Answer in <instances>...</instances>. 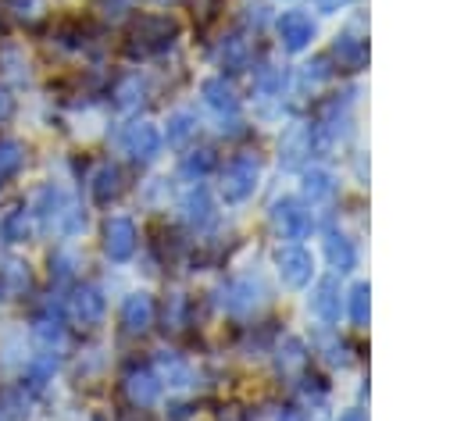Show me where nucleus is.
<instances>
[{
	"instance_id": "obj_15",
	"label": "nucleus",
	"mask_w": 457,
	"mask_h": 421,
	"mask_svg": "<svg viewBox=\"0 0 457 421\" xmlns=\"http://www.w3.org/2000/svg\"><path fill=\"white\" fill-rule=\"evenodd\" d=\"M125 392H129L132 403H150V400L157 396V382H154L150 371H132V375L125 378Z\"/></svg>"
},
{
	"instance_id": "obj_16",
	"label": "nucleus",
	"mask_w": 457,
	"mask_h": 421,
	"mask_svg": "<svg viewBox=\"0 0 457 421\" xmlns=\"http://www.w3.org/2000/svg\"><path fill=\"white\" fill-rule=\"evenodd\" d=\"M43 4H46V0H4L7 14L18 18V21H32V18H39V14H43Z\"/></svg>"
},
{
	"instance_id": "obj_11",
	"label": "nucleus",
	"mask_w": 457,
	"mask_h": 421,
	"mask_svg": "<svg viewBox=\"0 0 457 421\" xmlns=\"http://www.w3.org/2000/svg\"><path fill=\"white\" fill-rule=\"evenodd\" d=\"M89 193H93L96 203H111V200L121 193V175H118V168H114V164H100V168L93 171V178H89Z\"/></svg>"
},
{
	"instance_id": "obj_19",
	"label": "nucleus",
	"mask_w": 457,
	"mask_h": 421,
	"mask_svg": "<svg viewBox=\"0 0 457 421\" xmlns=\"http://www.w3.org/2000/svg\"><path fill=\"white\" fill-rule=\"evenodd\" d=\"M96 7H111L107 14H118V7H121V0H96Z\"/></svg>"
},
{
	"instance_id": "obj_4",
	"label": "nucleus",
	"mask_w": 457,
	"mask_h": 421,
	"mask_svg": "<svg viewBox=\"0 0 457 421\" xmlns=\"http://www.w3.org/2000/svg\"><path fill=\"white\" fill-rule=\"evenodd\" d=\"M136 250V225L129 218H107L104 221V253L111 260H129Z\"/></svg>"
},
{
	"instance_id": "obj_13",
	"label": "nucleus",
	"mask_w": 457,
	"mask_h": 421,
	"mask_svg": "<svg viewBox=\"0 0 457 421\" xmlns=\"http://www.w3.org/2000/svg\"><path fill=\"white\" fill-rule=\"evenodd\" d=\"M0 75H7V78H14V82H29V57H25V50L18 46V43H4L0 46Z\"/></svg>"
},
{
	"instance_id": "obj_12",
	"label": "nucleus",
	"mask_w": 457,
	"mask_h": 421,
	"mask_svg": "<svg viewBox=\"0 0 457 421\" xmlns=\"http://www.w3.org/2000/svg\"><path fill=\"white\" fill-rule=\"evenodd\" d=\"M157 128L154 125H132L129 128V136H125V146H129V153L136 157V161H150L154 153H157Z\"/></svg>"
},
{
	"instance_id": "obj_9",
	"label": "nucleus",
	"mask_w": 457,
	"mask_h": 421,
	"mask_svg": "<svg viewBox=\"0 0 457 421\" xmlns=\"http://www.w3.org/2000/svg\"><path fill=\"white\" fill-rule=\"evenodd\" d=\"M25 157H29V150H25V143L21 139H11V136H0V189L25 168Z\"/></svg>"
},
{
	"instance_id": "obj_6",
	"label": "nucleus",
	"mask_w": 457,
	"mask_h": 421,
	"mask_svg": "<svg viewBox=\"0 0 457 421\" xmlns=\"http://www.w3.org/2000/svg\"><path fill=\"white\" fill-rule=\"evenodd\" d=\"M253 178H257V164H253L250 157H236V161L225 168V182H221L225 200H243V196L253 189Z\"/></svg>"
},
{
	"instance_id": "obj_8",
	"label": "nucleus",
	"mask_w": 457,
	"mask_h": 421,
	"mask_svg": "<svg viewBox=\"0 0 457 421\" xmlns=\"http://www.w3.org/2000/svg\"><path fill=\"white\" fill-rule=\"evenodd\" d=\"M32 346L39 353H57L64 346V325L54 314H39L32 321Z\"/></svg>"
},
{
	"instance_id": "obj_10",
	"label": "nucleus",
	"mask_w": 457,
	"mask_h": 421,
	"mask_svg": "<svg viewBox=\"0 0 457 421\" xmlns=\"http://www.w3.org/2000/svg\"><path fill=\"white\" fill-rule=\"evenodd\" d=\"M150 318H154V303H150L146 293H132V296L121 303V325H125L129 332H143V328L150 325Z\"/></svg>"
},
{
	"instance_id": "obj_18",
	"label": "nucleus",
	"mask_w": 457,
	"mask_h": 421,
	"mask_svg": "<svg viewBox=\"0 0 457 421\" xmlns=\"http://www.w3.org/2000/svg\"><path fill=\"white\" fill-rule=\"evenodd\" d=\"M14 107H18V103H14V93H11L7 86H0V125L14 118Z\"/></svg>"
},
{
	"instance_id": "obj_1",
	"label": "nucleus",
	"mask_w": 457,
	"mask_h": 421,
	"mask_svg": "<svg viewBox=\"0 0 457 421\" xmlns=\"http://www.w3.org/2000/svg\"><path fill=\"white\" fill-rule=\"evenodd\" d=\"M104 310H107V300H104L100 285H93V282L79 285V289L71 293V300H68V318H71L79 328H96V325L104 321Z\"/></svg>"
},
{
	"instance_id": "obj_7",
	"label": "nucleus",
	"mask_w": 457,
	"mask_h": 421,
	"mask_svg": "<svg viewBox=\"0 0 457 421\" xmlns=\"http://www.w3.org/2000/svg\"><path fill=\"white\" fill-rule=\"evenodd\" d=\"M29 239H32V210L25 203H18L0 218V243L18 246V243H29Z\"/></svg>"
},
{
	"instance_id": "obj_3",
	"label": "nucleus",
	"mask_w": 457,
	"mask_h": 421,
	"mask_svg": "<svg viewBox=\"0 0 457 421\" xmlns=\"http://www.w3.org/2000/svg\"><path fill=\"white\" fill-rule=\"evenodd\" d=\"M29 293H32V268H29V260H18V257L0 260V300L11 303V300H25Z\"/></svg>"
},
{
	"instance_id": "obj_2",
	"label": "nucleus",
	"mask_w": 457,
	"mask_h": 421,
	"mask_svg": "<svg viewBox=\"0 0 457 421\" xmlns=\"http://www.w3.org/2000/svg\"><path fill=\"white\" fill-rule=\"evenodd\" d=\"M68 193L57 186V182H46V186H39V193H36V200H32V218L39 221V228H57V221H61V214L68 210Z\"/></svg>"
},
{
	"instance_id": "obj_14",
	"label": "nucleus",
	"mask_w": 457,
	"mask_h": 421,
	"mask_svg": "<svg viewBox=\"0 0 457 421\" xmlns=\"http://www.w3.org/2000/svg\"><path fill=\"white\" fill-rule=\"evenodd\" d=\"M82 264V257L71 250V246H57L54 253H50V278H57V282H68L71 275H75V268Z\"/></svg>"
},
{
	"instance_id": "obj_17",
	"label": "nucleus",
	"mask_w": 457,
	"mask_h": 421,
	"mask_svg": "<svg viewBox=\"0 0 457 421\" xmlns=\"http://www.w3.org/2000/svg\"><path fill=\"white\" fill-rule=\"evenodd\" d=\"M189 128H193V118H189V114H175V118H171V128H168V139H171V143H182V139L189 136Z\"/></svg>"
},
{
	"instance_id": "obj_5",
	"label": "nucleus",
	"mask_w": 457,
	"mask_h": 421,
	"mask_svg": "<svg viewBox=\"0 0 457 421\" xmlns=\"http://www.w3.org/2000/svg\"><path fill=\"white\" fill-rule=\"evenodd\" d=\"M54 371H57V353H36V357H29L21 364V392L39 396L54 382Z\"/></svg>"
}]
</instances>
